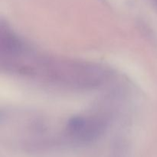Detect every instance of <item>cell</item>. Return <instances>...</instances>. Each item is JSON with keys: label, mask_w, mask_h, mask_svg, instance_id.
Wrapping results in <instances>:
<instances>
[{"label": "cell", "mask_w": 157, "mask_h": 157, "mask_svg": "<svg viewBox=\"0 0 157 157\" xmlns=\"http://www.w3.org/2000/svg\"><path fill=\"white\" fill-rule=\"evenodd\" d=\"M106 127V122L97 117H75L67 124V132L74 139L90 141L98 138Z\"/></svg>", "instance_id": "obj_1"}]
</instances>
